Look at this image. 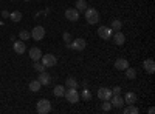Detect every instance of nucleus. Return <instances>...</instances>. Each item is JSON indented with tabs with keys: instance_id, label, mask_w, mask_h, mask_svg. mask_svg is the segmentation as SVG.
<instances>
[{
	"instance_id": "nucleus-1",
	"label": "nucleus",
	"mask_w": 155,
	"mask_h": 114,
	"mask_svg": "<svg viewBox=\"0 0 155 114\" xmlns=\"http://www.w3.org/2000/svg\"><path fill=\"white\" fill-rule=\"evenodd\" d=\"M84 17L87 20V23L90 25H96L99 22V12L95 9V8H87L84 11Z\"/></svg>"
},
{
	"instance_id": "nucleus-2",
	"label": "nucleus",
	"mask_w": 155,
	"mask_h": 114,
	"mask_svg": "<svg viewBox=\"0 0 155 114\" xmlns=\"http://www.w3.org/2000/svg\"><path fill=\"white\" fill-rule=\"evenodd\" d=\"M36 109L39 114H48L51 111V102L48 99H41L36 105Z\"/></svg>"
},
{
	"instance_id": "nucleus-3",
	"label": "nucleus",
	"mask_w": 155,
	"mask_h": 114,
	"mask_svg": "<svg viewBox=\"0 0 155 114\" xmlns=\"http://www.w3.org/2000/svg\"><path fill=\"white\" fill-rule=\"evenodd\" d=\"M65 99L68 100V103H78L79 102V99H81V96H79V93L76 91V88H68V90H65Z\"/></svg>"
},
{
	"instance_id": "nucleus-4",
	"label": "nucleus",
	"mask_w": 155,
	"mask_h": 114,
	"mask_svg": "<svg viewBox=\"0 0 155 114\" xmlns=\"http://www.w3.org/2000/svg\"><path fill=\"white\" fill-rule=\"evenodd\" d=\"M41 60H42V65H44L45 68L56 66V63H58V59H56L53 54H42Z\"/></svg>"
},
{
	"instance_id": "nucleus-5",
	"label": "nucleus",
	"mask_w": 155,
	"mask_h": 114,
	"mask_svg": "<svg viewBox=\"0 0 155 114\" xmlns=\"http://www.w3.org/2000/svg\"><path fill=\"white\" fill-rule=\"evenodd\" d=\"M110 103H112V106L121 109V108L124 106V99L121 97V94H112V97H110Z\"/></svg>"
},
{
	"instance_id": "nucleus-6",
	"label": "nucleus",
	"mask_w": 155,
	"mask_h": 114,
	"mask_svg": "<svg viewBox=\"0 0 155 114\" xmlns=\"http://www.w3.org/2000/svg\"><path fill=\"white\" fill-rule=\"evenodd\" d=\"M98 99H101V100H110V97H112V90L110 88H106V86H102V88H99L98 90Z\"/></svg>"
},
{
	"instance_id": "nucleus-7",
	"label": "nucleus",
	"mask_w": 155,
	"mask_h": 114,
	"mask_svg": "<svg viewBox=\"0 0 155 114\" xmlns=\"http://www.w3.org/2000/svg\"><path fill=\"white\" fill-rule=\"evenodd\" d=\"M87 46V43H85V40L84 39H74L71 43H70V48H73L74 51H84V48Z\"/></svg>"
},
{
	"instance_id": "nucleus-8",
	"label": "nucleus",
	"mask_w": 155,
	"mask_h": 114,
	"mask_svg": "<svg viewBox=\"0 0 155 114\" xmlns=\"http://www.w3.org/2000/svg\"><path fill=\"white\" fill-rule=\"evenodd\" d=\"M98 35L101 37V39H104V40H109L112 37V28H109V26H99L98 28Z\"/></svg>"
},
{
	"instance_id": "nucleus-9",
	"label": "nucleus",
	"mask_w": 155,
	"mask_h": 114,
	"mask_svg": "<svg viewBox=\"0 0 155 114\" xmlns=\"http://www.w3.org/2000/svg\"><path fill=\"white\" fill-rule=\"evenodd\" d=\"M31 37L34 40H42L45 37V29L42 26H34V29L31 31Z\"/></svg>"
},
{
	"instance_id": "nucleus-10",
	"label": "nucleus",
	"mask_w": 155,
	"mask_h": 114,
	"mask_svg": "<svg viewBox=\"0 0 155 114\" xmlns=\"http://www.w3.org/2000/svg\"><path fill=\"white\" fill-rule=\"evenodd\" d=\"M65 17H67V20H70V22H76L78 19H79V11H78L76 8H68V9L65 11Z\"/></svg>"
},
{
	"instance_id": "nucleus-11",
	"label": "nucleus",
	"mask_w": 155,
	"mask_h": 114,
	"mask_svg": "<svg viewBox=\"0 0 155 114\" xmlns=\"http://www.w3.org/2000/svg\"><path fill=\"white\" fill-rule=\"evenodd\" d=\"M112 37H113V42L118 46H123L126 43V35L121 31H115V34H112Z\"/></svg>"
},
{
	"instance_id": "nucleus-12",
	"label": "nucleus",
	"mask_w": 155,
	"mask_h": 114,
	"mask_svg": "<svg viewBox=\"0 0 155 114\" xmlns=\"http://www.w3.org/2000/svg\"><path fill=\"white\" fill-rule=\"evenodd\" d=\"M143 68H144L146 72L153 74L155 72V62H153V59H146L144 63H143Z\"/></svg>"
},
{
	"instance_id": "nucleus-13",
	"label": "nucleus",
	"mask_w": 155,
	"mask_h": 114,
	"mask_svg": "<svg viewBox=\"0 0 155 114\" xmlns=\"http://www.w3.org/2000/svg\"><path fill=\"white\" fill-rule=\"evenodd\" d=\"M12 49H14L16 54H23L25 51H27V45H25L23 40L20 42H14V45H12Z\"/></svg>"
},
{
	"instance_id": "nucleus-14",
	"label": "nucleus",
	"mask_w": 155,
	"mask_h": 114,
	"mask_svg": "<svg viewBox=\"0 0 155 114\" xmlns=\"http://www.w3.org/2000/svg\"><path fill=\"white\" fill-rule=\"evenodd\" d=\"M37 80L41 82V85H50V82H51V75H50L48 72L42 71V72H39V77H37Z\"/></svg>"
},
{
	"instance_id": "nucleus-15",
	"label": "nucleus",
	"mask_w": 155,
	"mask_h": 114,
	"mask_svg": "<svg viewBox=\"0 0 155 114\" xmlns=\"http://www.w3.org/2000/svg\"><path fill=\"white\" fill-rule=\"evenodd\" d=\"M30 57H31V60L33 62H37V60H41V57H42V51L39 48H31L30 49Z\"/></svg>"
},
{
	"instance_id": "nucleus-16",
	"label": "nucleus",
	"mask_w": 155,
	"mask_h": 114,
	"mask_svg": "<svg viewBox=\"0 0 155 114\" xmlns=\"http://www.w3.org/2000/svg\"><path fill=\"white\" fill-rule=\"evenodd\" d=\"M123 99H124V103H127V105L137 103V94H135V93H132V91L126 93V96H124Z\"/></svg>"
},
{
	"instance_id": "nucleus-17",
	"label": "nucleus",
	"mask_w": 155,
	"mask_h": 114,
	"mask_svg": "<svg viewBox=\"0 0 155 114\" xmlns=\"http://www.w3.org/2000/svg\"><path fill=\"white\" fill-rule=\"evenodd\" d=\"M115 68L118 69V71H124V69L129 68V62L126 59H118V60L115 62Z\"/></svg>"
},
{
	"instance_id": "nucleus-18",
	"label": "nucleus",
	"mask_w": 155,
	"mask_h": 114,
	"mask_svg": "<svg viewBox=\"0 0 155 114\" xmlns=\"http://www.w3.org/2000/svg\"><path fill=\"white\" fill-rule=\"evenodd\" d=\"M110 28H112V31H121V28H123V22L118 20V19H113L112 23H110Z\"/></svg>"
},
{
	"instance_id": "nucleus-19",
	"label": "nucleus",
	"mask_w": 155,
	"mask_h": 114,
	"mask_svg": "<svg viewBox=\"0 0 155 114\" xmlns=\"http://www.w3.org/2000/svg\"><path fill=\"white\" fill-rule=\"evenodd\" d=\"M53 94H54L56 97H62L64 94H65V86H62V85H58V86H54Z\"/></svg>"
},
{
	"instance_id": "nucleus-20",
	"label": "nucleus",
	"mask_w": 155,
	"mask_h": 114,
	"mask_svg": "<svg viewBox=\"0 0 155 114\" xmlns=\"http://www.w3.org/2000/svg\"><path fill=\"white\" fill-rule=\"evenodd\" d=\"M123 112H124V114H138V112H140V109L135 106V103H132V105H129L127 108H124V109H123Z\"/></svg>"
},
{
	"instance_id": "nucleus-21",
	"label": "nucleus",
	"mask_w": 155,
	"mask_h": 114,
	"mask_svg": "<svg viewBox=\"0 0 155 114\" xmlns=\"http://www.w3.org/2000/svg\"><path fill=\"white\" fill-rule=\"evenodd\" d=\"M41 82L39 80H33L31 83H30V91H33V93H39L41 91Z\"/></svg>"
},
{
	"instance_id": "nucleus-22",
	"label": "nucleus",
	"mask_w": 155,
	"mask_h": 114,
	"mask_svg": "<svg viewBox=\"0 0 155 114\" xmlns=\"http://www.w3.org/2000/svg\"><path fill=\"white\" fill-rule=\"evenodd\" d=\"M87 8H88V5H87L85 0H78V2H76V9L79 12H84Z\"/></svg>"
},
{
	"instance_id": "nucleus-23",
	"label": "nucleus",
	"mask_w": 155,
	"mask_h": 114,
	"mask_svg": "<svg viewBox=\"0 0 155 114\" xmlns=\"http://www.w3.org/2000/svg\"><path fill=\"white\" fill-rule=\"evenodd\" d=\"M124 71H126V77H127V79L134 80V79L137 77V69H135V68H130V66H129V68L124 69Z\"/></svg>"
},
{
	"instance_id": "nucleus-24",
	"label": "nucleus",
	"mask_w": 155,
	"mask_h": 114,
	"mask_svg": "<svg viewBox=\"0 0 155 114\" xmlns=\"http://www.w3.org/2000/svg\"><path fill=\"white\" fill-rule=\"evenodd\" d=\"M9 19H11L12 22H16V23L20 22V20H22V12H20V11H12L11 14H9Z\"/></svg>"
},
{
	"instance_id": "nucleus-25",
	"label": "nucleus",
	"mask_w": 155,
	"mask_h": 114,
	"mask_svg": "<svg viewBox=\"0 0 155 114\" xmlns=\"http://www.w3.org/2000/svg\"><path fill=\"white\" fill-rule=\"evenodd\" d=\"M82 100H85V102H88V100H92V93H90V90L85 86L84 90H82V94H81Z\"/></svg>"
},
{
	"instance_id": "nucleus-26",
	"label": "nucleus",
	"mask_w": 155,
	"mask_h": 114,
	"mask_svg": "<svg viewBox=\"0 0 155 114\" xmlns=\"http://www.w3.org/2000/svg\"><path fill=\"white\" fill-rule=\"evenodd\" d=\"M65 86H67V88H78V82H76V79H74V77H68V79H65Z\"/></svg>"
},
{
	"instance_id": "nucleus-27",
	"label": "nucleus",
	"mask_w": 155,
	"mask_h": 114,
	"mask_svg": "<svg viewBox=\"0 0 155 114\" xmlns=\"http://www.w3.org/2000/svg\"><path fill=\"white\" fill-rule=\"evenodd\" d=\"M19 37H20V40H28L30 39V37H31V32L30 31H27V29H22L20 32H19Z\"/></svg>"
},
{
	"instance_id": "nucleus-28",
	"label": "nucleus",
	"mask_w": 155,
	"mask_h": 114,
	"mask_svg": "<svg viewBox=\"0 0 155 114\" xmlns=\"http://www.w3.org/2000/svg\"><path fill=\"white\" fill-rule=\"evenodd\" d=\"M102 102H104V103H102L101 105V109L102 111H106V112H109L113 106H112V103H110V100H102Z\"/></svg>"
},
{
	"instance_id": "nucleus-29",
	"label": "nucleus",
	"mask_w": 155,
	"mask_h": 114,
	"mask_svg": "<svg viewBox=\"0 0 155 114\" xmlns=\"http://www.w3.org/2000/svg\"><path fill=\"white\" fill-rule=\"evenodd\" d=\"M33 66H34V69H36L37 72H42V71H45V66L42 65V62H39V60H37V62H34V65H33Z\"/></svg>"
},
{
	"instance_id": "nucleus-30",
	"label": "nucleus",
	"mask_w": 155,
	"mask_h": 114,
	"mask_svg": "<svg viewBox=\"0 0 155 114\" xmlns=\"http://www.w3.org/2000/svg\"><path fill=\"white\" fill-rule=\"evenodd\" d=\"M62 39H64V42L70 43V42H71V34H70V32H64V34H62Z\"/></svg>"
},
{
	"instance_id": "nucleus-31",
	"label": "nucleus",
	"mask_w": 155,
	"mask_h": 114,
	"mask_svg": "<svg viewBox=\"0 0 155 114\" xmlns=\"http://www.w3.org/2000/svg\"><path fill=\"white\" fill-rule=\"evenodd\" d=\"M112 94H121V88L120 86H115L112 90Z\"/></svg>"
},
{
	"instance_id": "nucleus-32",
	"label": "nucleus",
	"mask_w": 155,
	"mask_h": 114,
	"mask_svg": "<svg viewBox=\"0 0 155 114\" xmlns=\"http://www.w3.org/2000/svg\"><path fill=\"white\" fill-rule=\"evenodd\" d=\"M2 17L3 19H9V12L8 11H2Z\"/></svg>"
},
{
	"instance_id": "nucleus-33",
	"label": "nucleus",
	"mask_w": 155,
	"mask_h": 114,
	"mask_svg": "<svg viewBox=\"0 0 155 114\" xmlns=\"http://www.w3.org/2000/svg\"><path fill=\"white\" fill-rule=\"evenodd\" d=\"M147 112H149V114H153V112H155V109H153V108H152V106H150V108H149V109H147Z\"/></svg>"
},
{
	"instance_id": "nucleus-34",
	"label": "nucleus",
	"mask_w": 155,
	"mask_h": 114,
	"mask_svg": "<svg viewBox=\"0 0 155 114\" xmlns=\"http://www.w3.org/2000/svg\"><path fill=\"white\" fill-rule=\"evenodd\" d=\"M23 2H30V0H23Z\"/></svg>"
},
{
	"instance_id": "nucleus-35",
	"label": "nucleus",
	"mask_w": 155,
	"mask_h": 114,
	"mask_svg": "<svg viewBox=\"0 0 155 114\" xmlns=\"http://www.w3.org/2000/svg\"><path fill=\"white\" fill-rule=\"evenodd\" d=\"M11 2H16V0H11Z\"/></svg>"
}]
</instances>
